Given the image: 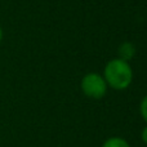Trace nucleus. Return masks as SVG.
Masks as SVG:
<instances>
[{
  "instance_id": "nucleus-1",
  "label": "nucleus",
  "mask_w": 147,
  "mask_h": 147,
  "mask_svg": "<svg viewBox=\"0 0 147 147\" xmlns=\"http://www.w3.org/2000/svg\"><path fill=\"white\" fill-rule=\"evenodd\" d=\"M102 76L109 88L114 90H125L133 81V70L129 62L114 58L106 63Z\"/></svg>"
},
{
  "instance_id": "nucleus-2",
  "label": "nucleus",
  "mask_w": 147,
  "mask_h": 147,
  "mask_svg": "<svg viewBox=\"0 0 147 147\" xmlns=\"http://www.w3.org/2000/svg\"><path fill=\"white\" fill-rule=\"evenodd\" d=\"M80 88L85 97L92 99H101L106 96L109 86L102 75L97 72H89L83 76Z\"/></svg>"
},
{
  "instance_id": "nucleus-3",
  "label": "nucleus",
  "mask_w": 147,
  "mask_h": 147,
  "mask_svg": "<svg viewBox=\"0 0 147 147\" xmlns=\"http://www.w3.org/2000/svg\"><path fill=\"white\" fill-rule=\"evenodd\" d=\"M136 52H137V49H136L134 44L130 43V41H124L117 48V58L123 59L125 62H129L134 58Z\"/></svg>"
},
{
  "instance_id": "nucleus-4",
  "label": "nucleus",
  "mask_w": 147,
  "mask_h": 147,
  "mask_svg": "<svg viewBox=\"0 0 147 147\" xmlns=\"http://www.w3.org/2000/svg\"><path fill=\"white\" fill-rule=\"evenodd\" d=\"M101 147H132V146L123 137H110L102 143Z\"/></svg>"
},
{
  "instance_id": "nucleus-5",
  "label": "nucleus",
  "mask_w": 147,
  "mask_h": 147,
  "mask_svg": "<svg viewBox=\"0 0 147 147\" xmlns=\"http://www.w3.org/2000/svg\"><path fill=\"white\" fill-rule=\"evenodd\" d=\"M140 114L142 116V119L145 120V123L147 124V94L142 98L140 103Z\"/></svg>"
},
{
  "instance_id": "nucleus-6",
  "label": "nucleus",
  "mask_w": 147,
  "mask_h": 147,
  "mask_svg": "<svg viewBox=\"0 0 147 147\" xmlns=\"http://www.w3.org/2000/svg\"><path fill=\"white\" fill-rule=\"evenodd\" d=\"M141 140H142V142L145 143V145H147V124L142 129V132H141Z\"/></svg>"
},
{
  "instance_id": "nucleus-7",
  "label": "nucleus",
  "mask_w": 147,
  "mask_h": 147,
  "mask_svg": "<svg viewBox=\"0 0 147 147\" xmlns=\"http://www.w3.org/2000/svg\"><path fill=\"white\" fill-rule=\"evenodd\" d=\"M3 28H1V26H0V44H1V41H3Z\"/></svg>"
}]
</instances>
